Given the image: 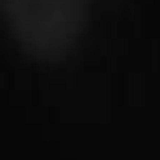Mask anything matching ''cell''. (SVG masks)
<instances>
[{
  "label": "cell",
  "instance_id": "6da1fadb",
  "mask_svg": "<svg viewBox=\"0 0 160 160\" xmlns=\"http://www.w3.org/2000/svg\"><path fill=\"white\" fill-rule=\"evenodd\" d=\"M98 0H0V17L22 49L38 62H60L79 45Z\"/></svg>",
  "mask_w": 160,
  "mask_h": 160
}]
</instances>
